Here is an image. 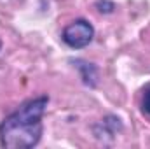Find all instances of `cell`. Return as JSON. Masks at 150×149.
<instances>
[{"instance_id": "7a4b0ae2", "label": "cell", "mask_w": 150, "mask_h": 149, "mask_svg": "<svg viewBox=\"0 0 150 149\" xmlns=\"http://www.w3.org/2000/svg\"><path fill=\"white\" fill-rule=\"evenodd\" d=\"M93 35H94V28L86 19H77L63 30V40L75 49L86 47L93 40Z\"/></svg>"}, {"instance_id": "277c9868", "label": "cell", "mask_w": 150, "mask_h": 149, "mask_svg": "<svg viewBox=\"0 0 150 149\" xmlns=\"http://www.w3.org/2000/svg\"><path fill=\"white\" fill-rule=\"evenodd\" d=\"M0 47H2V40H0Z\"/></svg>"}, {"instance_id": "6da1fadb", "label": "cell", "mask_w": 150, "mask_h": 149, "mask_svg": "<svg viewBox=\"0 0 150 149\" xmlns=\"http://www.w3.org/2000/svg\"><path fill=\"white\" fill-rule=\"evenodd\" d=\"M47 97L25 102L0 125L2 146L9 149L33 148L42 135V114L47 107Z\"/></svg>"}, {"instance_id": "3957f363", "label": "cell", "mask_w": 150, "mask_h": 149, "mask_svg": "<svg viewBox=\"0 0 150 149\" xmlns=\"http://www.w3.org/2000/svg\"><path fill=\"white\" fill-rule=\"evenodd\" d=\"M143 111L150 116V86L145 90V93H143Z\"/></svg>"}]
</instances>
